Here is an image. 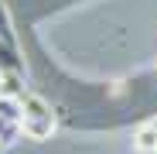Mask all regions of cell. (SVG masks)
Wrapping results in <instances>:
<instances>
[{"mask_svg": "<svg viewBox=\"0 0 157 154\" xmlns=\"http://www.w3.org/2000/svg\"><path fill=\"white\" fill-rule=\"evenodd\" d=\"M17 110H21V134L28 140H48L51 134H55V113H51V106L38 96V93H24L17 99Z\"/></svg>", "mask_w": 157, "mask_h": 154, "instance_id": "6da1fadb", "label": "cell"}, {"mask_svg": "<svg viewBox=\"0 0 157 154\" xmlns=\"http://www.w3.org/2000/svg\"><path fill=\"white\" fill-rule=\"evenodd\" d=\"M0 72H24L17 45H10V41H0Z\"/></svg>", "mask_w": 157, "mask_h": 154, "instance_id": "7a4b0ae2", "label": "cell"}, {"mask_svg": "<svg viewBox=\"0 0 157 154\" xmlns=\"http://www.w3.org/2000/svg\"><path fill=\"white\" fill-rule=\"evenodd\" d=\"M0 41L17 45V38H14V24H10V14H7V7H4V4H0Z\"/></svg>", "mask_w": 157, "mask_h": 154, "instance_id": "3957f363", "label": "cell"}, {"mask_svg": "<svg viewBox=\"0 0 157 154\" xmlns=\"http://www.w3.org/2000/svg\"><path fill=\"white\" fill-rule=\"evenodd\" d=\"M7 140H10V137H7V134H4V130H0V147H4V144H7Z\"/></svg>", "mask_w": 157, "mask_h": 154, "instance_id": "277c9868", "label": "cell"}]
</instances>
